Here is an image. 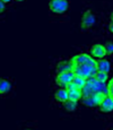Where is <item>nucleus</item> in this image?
<instances>
[{
    "instance_id": "4be33fe9",
    "label": "nucleus",
    "mask_w": 113,
    "mask_h": 130,
    "mask_svg": "<svg viewBox=\"0 0 113 130\" xmlns=\"http://www.w3.org/2000/svg\"><path fill=\"white\" fill-rule=\"evenodd\" d=\"M111 22H113V11L111 12Z\"/></svg>"
},
{
    "instance_id": "f3484780",
    "label": "nucleus",
    "mask_w": 113,
    "mask_h": 130,
    "mask_svg": "<svg viewBox=\"0 0 113 130\" xmlns=\"http://www.w3.org/2000/svg\"><path fill=\"white\" fill-rule=\"evenodd\" d=\"M107 56H113V41H109L104 44Z\"/></svg>"
},
{
    "instance_id": "7ed1b4c3",
    "label": "nucleus",
    "mask_w": 113,
    "mask_h": 130,
    "mask_svg": "<svg viewBox=\"0 0 113 130\" xmlns=\"http://www.w3.org/2000/svg\"><path fill=\"white\" fill-rule=\"evenodd\" d=\"M70 9L69 0H50L49 10L54 16H62L66 15Z\"/></svg>"
},
{
    "instance_id": "f257e3e1",
    "label": "nucleus",
    "mask_w": 113,
    "mask_h": 130,
    "mask_svg": "<svg viewBox=\"0 0 113 130\" xmlns=\"http://www.w3.org/2000/svg\"><path fill=\"white\" fill-rule=\"evenodd\" d=\"M72 63V71L75 75L84 78L94 77L97 72V60L93 58L89 53H78L70 58Z\"/></svg>"
},
{
    "instance_id": "5701e85b",
    "label": "nucleus",
    "mask_w": 113,
    "mask_h": 130,
    "mask_svg": "<svg viewBox=\"0 0 113 130\" xmlns=\"http://www.w3.org/2000/svg\"><path fill=\"white\" fill-rule=\"evenodd\" d=\"M15 1H16V2H23L24 0H15Z\"/></svg>"
},
{
    "instance_id": "423d86ee",
    "label": "nucleus",
    "mask_w": 113,
    "mask_h": 130,
    "mask_svg": "<svg viewBox=\"0 0 113 130\" xmlns=\"http://www.w3.org/2000/svg\"><path fill=\"white\" fill-rule=\"evenodd\" d=\"M88 53L96 60H100V59L106 58L107 57L106 50H105V45L103 43H94V44H92V46L89 47Z\"/></svg>"
},
{
    "instance_id": "412c9836",
    "label": "nucleus",
    "mask_w": 113,
    "mask_h": 130,
    "mask_svg": "<svg viewBox=\"0 0 113 130\" xmlns=\"http://www.w3.org/2000/svg\"><path fill=\"white\" fill-rule=\"evenodd\" d=\"M1 1H4V2H5V4H6V5H7V4H10V2L12 1V0H1Z\"/></svg>"
},
{
    "instance_id": "20e7f679",
    "label": "nucleus",
    "mask_w": 113,
    "mask_h": 130,
    "mask_svg": "<svg viewBox=\"0 0 113 130\" xmlns=\"http://www.w3.org/2000/svg\"><path fill=\"white\" fill-rule=\"evenodd\" d=\"M74 77H75V72L72 70L57 72L56 77H54V83H56L58 87H66L67 88V87L71 84Z\"/></svg>"
},
{
    "instance_id": "39448f33",
    "label": "nucleus",
    "mask_w": 113,
    "mask_h": 130,
    "mask_svg": "<svg viewBox=\"0 0 113 130\" xmlns=\"http://www.w3.org/2000/svg\"><path fill=\"white\" fill-rule=\"evenodd\" d=\"M103 97H104V94L102 93H94L90 94L88 96H84L82 99V104L86 107H89V109H93V107H99V105L101 104Z\"/></svg>"
},
{
    "instance_id": "9b49d317",
    "label": "nucleus",
    "mask_w": 113,
    "mask_h": 130,
    "mask_svg": "<svg viewBox=\"0 0 113 130\" xmlns=\"http://www.w3.org/2000/svg\"><path fill=\"white\" fill-rule=\"evenodd\" d=\"M72 70V63L70 59H63L57 62L56 64V72H62V71H70Z\"/></svg>"
},
{
    "instance_id": "2eb2a0df",
    "label": "nucleus",
    "mask_w": 113,
    "mask_h": 130,
    "mask_svg": "<svg viewBox=\"0 0 113 130\" xmlns=\"http://www.w3.org/2000/svg\"><path fill=\"white\" fill-rule=\"evenodd\" d=\"M63 109L66 110L67 112H75L78 110V106H79V102H76V101H72V100H69L68 99L63 104Z\"/></svg>"
},
{
    "instance_id": "ddd939ff",
    "label": "nucleus",
    "mask_w": 113,
    "mask_h": 130,
    "mask_svg": "<svg viewBox=\"0 0 113 130\" xmlns=\"http://www.w3.org/2000/svg\"><path fill=\"white\" fill-rule=\"evenodd\" d=\"M111 69H112V66H111V62H110L109 59L103 58V59L97 60V71H103V72L110 74Z\"/></svg>"
},
{
    "instance_id": "1a4fd4ad",
    "label": "nucleus",
    "mask_w": 113,
    "mask_h": 130,
    "mask_svg": "<svg viewBox=\"0 0 113 130\" xmlns=\"http://www.w3.org/2000/svg\"><path fill=\"white\" fill-rule=\"evenodd\" d=\"M53 99L57 103L63 104L68 100V89L66 87H58L57 91L53 94Z\"/></svg>"
},
{
    "instance_id": "0eeeda50",
    "label": "nucleus",
    "mask_w": 113,
    "mask_h": 130,
    "mask_svg": "<svg viewBox=\"0 0 113 130\" xmlns=\"http://www.w3.org/2000/svg\"><path fill=\"white\" fill-rule=\"evenodd\" d=\"M95 24H96V16L89 10L85 11L82 16V22H80L82 29H84V31L89 29L90 27H93Z\"/></svg>"
},
{
    "instance_id": "4468645a",
    "label": "nucleus",
    "mask_w": 113,
    "mask_h": 130,
    "mask_svg": "<svg viewBox=\"0 0 113 130\" xmlns=\"http://www.w3.org/2000/svg\"><path fill=\"white\" fill-rule=\"evenodd\" d=\"M68 89V99L72 100V101L80 102L82 99L84 97L82 89H77V88H67Z\"/></svg>"
},
{
    "instance_id": "6ab92c4d",
    "label": "nucleus",
    "mask_w": 113,
    "mask_h": 130,
    "mask_svg": "<svg viewBox=\"0 0 113 130\" xmlns=\"http://www.w3.org/2000/svg\"><path fill=\"white\" fill-rule=\"evenodd\" d=\"M5 10H6V4H5L4 1H1V0H0V15H1Z\"/></svg>"
},
{
    "instance_id": "a211bd4d",
    "label": "nucleus",
    "mask_w": 113,
    "mask_h": 130,
    "mask_svg": "<svg viewBox=\"0 0 113 130\" xmlns=\"http://www.w3.org/2000/svg\"><path fill=\"white\" fill-rule=\"evenodd\" d=\"M107 89H109V95L113 97V76L110 77L109 82H107Z\"/></svg>"
},
{
    "instance_id": "f03ea898",
    "label": "nucleus",
    "mask_w": 113,
    "mask_h": 130,
    "mask_svg": "<svg viewBox=\"0 0 113 130\" xmlns=\"http://www.w3.org/2000/svg\"><path fill=\"white\" fill-rule=\"evenodd\" d=\"M94 93H102L104 95H107L109 94L107 83H101L95 77L87 78L86 84H85L84 88H83V94H84V96H88V95Z\"/></svg>"
},
{
    "instance_id": "f8f14e48",
    "label": "nucleus",
    "mask_w": 113,
    "mask_h": 130,
    "mask_svg": "<svg viewBox=\"0 0 113 130\" xmlns=\"http://www.w3.org/2000/svg\"><path fill=\"white\" fill-rule=\"evenodd\" d=\"M86 80H87V79L84 78V77L78 76V75H75V77H74V79H72L71 84H70L67 88H77V89H82V91H83L85 84H86Z\"/></svg>"
},
{
    "instance_id": "6e6552de",
    "label": "nucleus",
    "mask_w": 113,
    "mask_h": 130,
    "mask_svg": "<svg viewBox=\"0 0 113 130\" xmlns=\"http://www.w3.org/2000/svg\"><path fill=\"white\" fill-rule=\"evenodd\" d=\"M99 110L102 113H111V112H113V97H111L109 94L104 95L101 104L99 105Z\"/></svg>"
},
{
    "instance_id": "aec40b11",
    "label": "nucleus",
    "mask_w": 113,
    "mask_h": 130,
    "mask_svg": "<svg viewBox=\"0 0 113 130\" xmlns=\"http://www.w3.org/2000/svg\"><path fill=\"white\" fill-rule=\"evenodd\" d=\"M107 28H109V32L113 35V22H111V23L109 24V26H107Z\"/></svg>"
},
{
    "instance_id": "9d476101",
    "label": "nucleus",
    "mask_w": 113,
    "mask_h": 130,
    "mask_svg": "<svg viewBox=\"0 0 113 130\" xmlns=\"http://www.w3.org/2000/svg\"><path fill=\"white\" fill-rule=\"evenodd\" d=\"M12 91V84L9 79L0 78V96H6Z\"/></svg>"
},
{
    "instance_id": "dca6fc26",
    "label": "nucleus",
    "mask_w": 113,
    "mask_h": 130,
    "mask_svg": "<svg viewBox=\"0 0 113 130\" xmlns=\"http://www.w3.org/2000/svg\"><path fill=\"white\" fill-rule=\"evenodd\" d=\"M94 77L99 82H101V83H107L109 79H110V74H107V72H103V71H97Z\"/></svg>"
}]
</instances>
